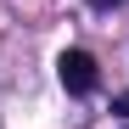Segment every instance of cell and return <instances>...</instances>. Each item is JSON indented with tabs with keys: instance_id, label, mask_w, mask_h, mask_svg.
<instances>
[{
	"instance_id": "3",
	"label": "cell",
	"mask_w": 129,
	"mask_h": 129,
	"mask_svg": "<svg viewBox=\"0 0 129 129\" xmlns=\"http://www.w3.org/2000/svg\"><path fill=\"white\" fill-rule=\"evenodd\" d=\"M90 6H95V11H112V6H123V0H90Z\"/></svg>"
},
{
	"instance_id": "2",
	"label": "cell",
	"mask_w": 129,
	"mask_h": 129,
	"mask_svg": "<svg viewBox=\"0 0 129 129\" xmlns=\"http://www.w3.org/2000/svg\"><path fill=\"white\" fill-rule=\"evenodd\" d=\"M112 112H123V118H129V90H123V95H112Z\"/></svg>"
},
{
	"instance_id": "1",
	"label": "cell",
	"mask_w": 129,
	"mask_h": 129,
	"mask_svg": "<svg viewBox=\"0 0 129 129\" xmlns=\"http://www.w3.org/2000/svg\"><path fill=\"white\" fill-rule=\"evenodd\" d=\"M56 79H62V90H68V95H90L95 90V56L90 51H62L56 56Z\"/></svg>"
}]
</instances>
